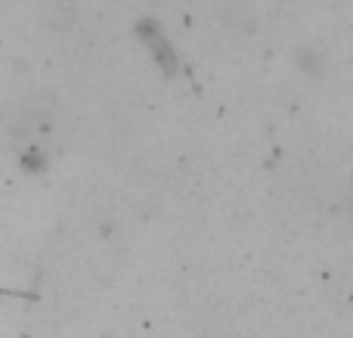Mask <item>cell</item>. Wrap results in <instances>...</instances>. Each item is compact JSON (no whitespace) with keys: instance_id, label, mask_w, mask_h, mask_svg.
<instances>
[{"instance_id":"cell-1","label":"cell","mask_w":353,"mask_h":338,"mask_svg":"<svg viewBox=\"0 0 353 338\" xmlns=\"http://www.w3.org/2000/svg\"><path fill=\"white\" fill-rule=\"evenodd\" d=\"M137 31H140V37L149 43V50H152V53H155V62H159V66L165 68L168 74H174V72H176V56H174L171 43H168L165 37H161V31L155 28L152 22H143Z\"/></svg>"}]
</instances>
